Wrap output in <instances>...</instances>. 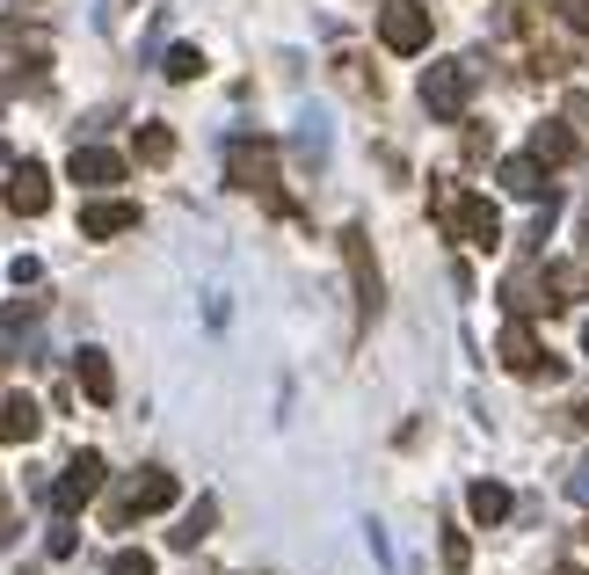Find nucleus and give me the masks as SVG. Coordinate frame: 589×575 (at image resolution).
<instances>
[{"instance_id":"f257e3e1","label":"nucleus","mask_w":589,"mask_h":575,"mask_svg":"<svg viewBox=\"0 0 589 575\" xmlns=\"http://www.w3.org/2000/svg\"><path fill=\"white\" fill-rule=\"evenodd\" d=\"M379 36H386V52H422V44H430V8L393 0V8L379 15Z\"/></svg>"},{"instance_id":"f03ea898","label":"nucleus","mask_w":589,"mask_h":575,"mask_svg":"<svg viewBox=\"0 0 589 575\" xmlns=\"http://www.w3.org/2000/svg\"><path fill=\"white\" fill-rule=\"evenodd\" d=\"M444 219L466 233L473 248H495V233H503V227H495V205H487V197H444Z\"/></svg>"},{"instance_id":"7ed1b4c3","label":"nucleus","mask_w":589,"mask_h":575,"mask_svg":"<svg viewBox=\"0 0 589 575\" xmlns=\"http://www.w3.org/2000/svg\"><path fill=\"white\" fill-rule=\"evenodd\" d=\"M44 205H52V175L36 168V160H22V168L8 175V211H15V219H36Z\"/></svg>"},{"instance_id":"20e7f679","label":"nucleus","mask_w":589,"mask_h":575,"mask_svg":"<svg viewBox=\"0 0 589 575\" xmlns=\"http://www.w3.org/2000/svg\"><path fill=\"white\" fill-rule=\"evenodd\" d=\"M95 489H103V459H95V452H81L66 473H59L52 503H59V510H81V503H95Z\"/></svg>"},{"instance_id":"39448f33","label":"nucleus","mask_w":589,"mask_h":575,"mask_svg":"<svg viewBox=\"0 0 589 575\" xmlns=\"http://www.w3.org/2000/svg\"><path fill=\"white\" fill-rule=\"evenodd\" d=\"M466 66H430V81H422V103H430V117H459L466 109Z\"/></svg>"},{"instance_id":"423d86ee","label":"nucleus","mask_w":589,"mask_h":575,"mask_svg":"<svg viewBox=\"0 0 589 575\" xmlns=\"http://www.w3.org/2000/svg\"><path fill=\"white\" fill-rule=\"evenodd\" d=\"M66 175H73V182H87V190H109V182H124V160L109 154V146H73Z\"/></svg>"},{"instance_id":"0eeeda50","label":"nucleus","mask_w":589,"mask_h":575,"mask_svg":"<svg viewBox=\"0 0 589 575\" xmlns=\"http://www.w3.org/2000/svg\"><path fill=\"white\" fill-rule=\"evenodd\" d=\"M168 503H175V473L146 467L139 481H132V495H124V510H117V518H146V510H168Z\"/></svg>"},{"instance_id":"6e6552de","label":"nucleus","mask_w":589,"mask_h":575,"mask_svg":"<svg viewBox=\"0 0 589 575\" xmlns=\"http://www.w3.org/2000/svg\"><path fill=\"white\" fill-rule=\"evenodd\" d=\"M36 430H44L36 401H30V394H8V401H0V445H30Z\"/></svg>"},{"instance_id":"1a4fd4ad","label":"nucleus","mask_w":589,"mask_h":575,"mask_svg":"<svg viewBox=\"0 0 589 575\" xmlns=\"http://www.w3.org/2000/svg\"><path fill=\"white\" fill-rule=\"evenodd\" d=\"M132 227H139V205H87L81 211L87 241H109V233H132Z\"/></svg>"},{"instance_id":"9d476101","label":"nucleus","mask_w":589,"mask_h":575,"mask_svg":"<svg viewBox=\"0 0 589 575\" xmlns=\"http://www.w3.org/2000/svg\"><path fill=\"white\" fill-rule=\"evenodd\" d=\"M343 255H349V270H357V299H365V314H379V270H371L365 233H357V227L343 233Z\"/></svg>"},{"instance_id":"9b49d317","label":"nucleus","mask_w":589,"mask_h":575,"mask_svg":"<svg viewBox=\"0 0 589 575\" xmlns=\"http://www.w3.org/2000/svg\"><path fill=\"white\" fill-rule=\"evenodd\" d=\"M503 365H509V372H546V349H538L532 328H509V335H503Z\"/></svg>"},{"instance_id":"f8f14e48","label":"nucleus","mask_w":589,"mask_h":575,"mask_svg":"<svg viewBox=\"0 0 589 575\" xmlns=\"http://www.w3.org/2000/svg\"><path fill=\"white\" fill-rule=\"evenodd\" d=\"M73 372H81V394H87V401H109V394H117V379H109V357H103V349H81V365H73Z\"/></svg>"},{"instance_id":"ddd939ff","label":"nucleus","mask_w":589,"mask_h":575,"mask_svg":"<svg viewBox=\"0 0 589 575\" xmlns=\"http://www.w3.org/2000/svg\"><path fill=\"white\" fill-rule=\"evenodd\" d=\"M233 175H241V182H248V190H255V182H270V146H233Z\"/></svg>"},{"instance_id":"4468645a","label":"nucleus","mask_w":589,"mask_h":575,"mask_svg":"<svg viewBox=\"0 0 589 575\" xmlns=\"http://www.w3.org/2000/svg\"><path fill=\"white\" fill-rule=\"evenodd\" d=\"M473 518H481V524L509 518V489H503V481H473Z\"/></svg>"},{"instance_id":"2eb2a0df","label":"nucleus","mask_w":589,"mask_h":575,"mask_svg":"<svg viewBox=\"0 0 589 575\" xmlns=\"http://www.w3.org/2000/svg\"><path fill=\"white\" fill-rule=\"evenodd\" d=\"M211 518H219V503H211V495H204V503H197L190 518H182V524H175V532H168V540H175V546H197V540H204V532H211Z\"/></svg>"},{"instance_id":"dca6fc26","label":"nucleus","mask_w":589,"mask_h":575,"mask_svg":"<svg viewBox=\"0 0 589 575\" xmlns=\"http://www.w3.org/2000/svg\"><path fill=\"white\" fill-rule=\"evenodd\" d=\"M503 182H509L517 197H538V190H546V182H538V160H503Z\"/></svg>"},{"instance_id":"f3484780","label":"nucleus","mask_w":589,"mask_h":575,"mask_svg":"<svg viewBox=\"0 0 589 575\" xmlns=\"http://www.w3.org/2000/svg\"><path fill=\"white\" fill-rule=\"evenodd\" d=\"M197 73H204V52H197V44H175V52H168V81H197Z\"/></svg>"},{"instance_id":"a211bd4d","label":"nucleus","mask_w":589,"mask_h":575,"mask_svg":"<svg viewBox=\"0 0 589 575\" xmlns=\"http://www.w3.org/2000/svg\"><path fill=\"white\" fill-rule=\"evenodd\" d=\"M538 160H575V132L546 124V132H538Z\"/></svg>"},{"instance_id":"6ab92c4d","label":"nucleus","mask_w":589,"mask_h":575,"mask_svg":"<svg viewBox=\"0 0 589 575\" xmlns=\"http://www.w3.org/2000/svg\"><path fill=\"white\" fill-rule=\"evenodd\" d=\"M175 154V132H168V124H146V132H139V160H168Z\"/></svg>"},{"instance_id":"aec40b11","label":"nucleus","mask_w":589,"mask_h":575,"mask_svg":"<svg viewBox=\"0 0 589 575\" xmlns=\"http://www.w3.org/2000/svg\"><path fill=\"white\" fill-rule=\"evenodd\" d=\"M109 575H154V554H139V546H124V554L109 561Z\"/></svg>"},{"instance_id":"412c9836","label":"nucleus","mask_w":589,"mask_h":575,"mask_svg":"<svg viewBox=\"0 0 589 575\" xmlns=\"http://www.w3.org/2000/svg\"><path fill=\"white\" fill-rule=\"evenodd\" d=\"M30 321H36V299H15V306H0V328H8V335L30 328Z\"/></svg>"},{"instance_id":"4be33fe9","label":"nucleus","mask_w":589,"mask_h":575,"mask_svg":"<svg viewBox=\"0 0 589 575\" xmlns=\"http://www.w3.org/2000/svg\"><path fill=\"white\" fill-rule=\"evenodd\" d=\"M560 22H568L575 36H589V0H560Z\"/></svg>"},{"instance_id":"5701e85b","label":"nucleus","mask_w":589,"mask_h":575,"mask_svg":"<svg viewBox=\"0 0 589 575\" xmlns=\"http://www.w3.org/2000/svg\"><path fill=\"white\" fill-rule=\"evenodd\" d=\"M8 278H15V284H36V278H44V262H36V255H15V262H8Z\"/></svg>"},{"instance_id":"b1692460","label":"nucleus","mask_w":589,"mask_h":575,"mask_svg":"<svg viewBox=\"0 0 589 575\" xmlns=\"http://www.w3.org/2000/svg\"><path fill=\"white\" fill-rule=\"evenodd\" d=\"M568 124H575V132L589 139V95H575V103H568Z\"/></svg>"},{"instance_id":"393cba45","label":"nucleus","mask_w":589,"mask_h":575,"mask_svg":"<svg viewBox=\"0 0 589 575\" xmlns=\"http://www.w3.org/2000/svg\"><path fill=\"white\" fill-rule=\"evenodd\" d=\"M568 489H575V495H582V503H589V467H575V481H568Z\"/></svg>"},{"instance_id":"a878e982","label":"nucleus","mask_w":589,"mask_h":575,"mask_svg":"<svg viewBox=\"0 0 589 575\" xmlns=\"http://www.w3.org/2000/svg\"><path fill=\"white\" fill-rule=\"evenodd\" d=\"M0 168H8V146H0Z\"/></svg>"},{"instance_id":"bb28decb","label":"nucleus","mask_w":589,"mask_h":575,"mask_svg":"<svg viewBox=\"0 0 589 575\" xmlns=\"http://www.w3.org/2000/svg\"><path fill=\"white\" fill-rule=\"evenodd\" d=\"M560 575H582V568H560Z\"/></svg>"},{"instance_id":"cd10ccee","label":"nucleus","mask_w":589,"mask_h":575,"mask_svg":"<svg viewBox=\"0 0 589 575\" xmlns=\"http://www.w3.org/2000/svg\"><path fill=\"white\" fill-rule=\"evenodd\" d=\"M582 408H589V401H582ZM582 422H589V416H582Z\"/></svg>"},{"instance_id":"c85d7f7f","label":"nucleus","mask_w":589,"mask_h":575,"mask_svg":"<svg viewBox=\"0 0 589 575\" xmlns=\"http://www.w3.org/2000/svg\"><path fill=\"white\" fill-rule=\"evenodd\" d=\"M582 343H589V335H582Z\"/></svg>"}]
</instances>
